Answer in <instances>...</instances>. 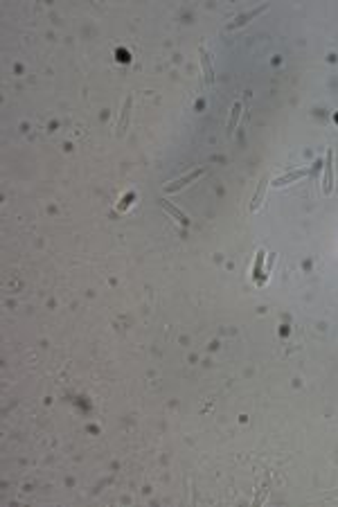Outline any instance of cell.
Listing matches in <instances>:
<instances>
[{
	"label": "cell",
	"instance_id": "4",
	"mask_svg": "<svg viewBox=\"0 0 338 507\" xmlns=\"http://www.w3.org/2000/svg\"><path fill=\"white\" fill-rule=\"evenodd\" d=\"M322 190L324 194L333 190V151H327V165H324V178H322Z\"/></svg>",
	"mask_w": 338,
	"mask_h": 507
},
{
	"label": "cell",
	"instance_id": "1",
	"mask_svg": "<svg viewBox=\"0 0 338 507\" xmlns=\"http://www.w3.org/2000/svg\"><path fill=\"white\" fill-rule=\"evenodd\" d=\"M203 174H205V167H198V169H194V172H189V174H185L183 178H178V181H174V183H169V185H165V192H176V190H183L185 185H189V183H194L196 178H201Z\"/></svg>",
	"mask_w": 338,
	"mask_h": 507
},
{
	"label": "cell",
	"instance_id": "3",
	"mask_svg": "<svg viewBox=\"0 0 338 507\" xmlns=\"http://www.w3.org/2000/svg\"><path fill=\"white\" fill-rule=\"evenodd\" d=\"M131 106H133V95H126V100H124V106H122V111H120V118H117V124H115L117 133H124V131H126V127H129V115H131Z\"/></svg>",
	"mask_w": 338,
	"mask_h": 507
},
{
	"label": "cell",
	"instance_id": "6",
	"mask_svg": "<svg viewBox=\"0 0 338 507\" xmlns=\"http://www.w3.org/2000/svg\"><path fill=\"white\" fill-rule=\"evenodd\" d=\"M160 205H162V208H165L167 212H169L171 217H174V219H176V221H178V223H183V226H189V219L185 217V214L180 212V210L176 208V205H171V203H169V201H167V199H160Z\"/></svg>",
	"mask_w": 338,
	"mask_h": 507
},
{
	"label": "cell",
	"instance_id": "5",
	"mask_svg": "<svg viewBox=\"0 0 338 507\" xmlns=\"http://www.w3.org/2000/svg\"><path fill=\"white\" fill-rule=\"evenodd\" d=\"M309 174H311V169H295V172H288V174H284V176H277L270 183H273L275 187H284V185H288V183H293V181H300V178L309 176Z\"/></svg>",
	"mask_w": 338,
	"mask_h": 507
},
{
	"label": "cell",
	"instance_id": "10",
	"mask_svg": "<svg viewBox=\"0 0 338 507\" xmlns=\"http://www.w3.org/2000/svg\"><path fill=\"white\" fill-rule=\"evenodd\" d=\"M275 259H277V255H275V253H270V257H268V264H266V271H264V277H266V280H268V275H270V268H273Z\"/></svg>",
	"mask_w": 338,
	"mask_h": 507
},
{
	"label": "cell",
	"instance_id": "7",
	"mask_svg": "<svg viewBox=\"0 0 338 507\" xmlns=\"http://www.w3.org/2000/svg\"><path fill=\"white\" fill-rule=\"evenodd\" d=\"M268 178H261V183H259V187H257V192H255V199H252V203H250V210L255 212V210H259V205L264 203V194H266V187H268Z\"/></svg>",
	"mask_w": 338,
	"mask_h": 507
},
{
	"label": "cell",
	"instance_id": "2",
	"mask_svg": "<svg viewBox=\"0 0 338 507\" xmlns=\"http://www.w3.org/2000/svg\"><path fill=\"white\" fill-rule=\"evenodd\" d=\"M198 55H201V66H203V77H205V86H212V84H214V70H212L210 52H207L203 46H198Z\"/></svg>",
	"mask_w": 338,
	"mask_h": 507
},
{
	"label": "cell",
	"instance_id": "8",
	"mask_svg": "<svg viewBox=\"0 0 338 507\" xmlns=\"http://www.w3.org/2000/svg\"><path fill=\"white\" fill-rule=\"evenodd\" d=\"M266 10H268V5H261V7H259V10H255V12H250V14H241V16H239V19H237V21H234V23H230V25H228V28H230V30H234V28H239V25H243V23H248V21H250V19H252V16H257V14H261V12H266Z\"/></svg>",
	"mask_w": 338,
	"mask_h": 507
},
{
	"label": "cell",
	"instance_id": "9",
	"mask_svg": "<svg viewBox=\"0 0 338 507\" xmlns=\"http://www.w3.org/2000/svg\"><path fill=\"white\" fill-rule=\"evenodd\" d=\"M241 102H234V106H232V115H230V120H228V131H234V127H237V122H239V115H241Z\"/></svg>",
	"mask_w": 338,
	"mask_h": 507
}]
</instances>
